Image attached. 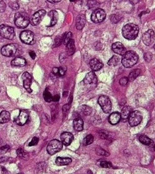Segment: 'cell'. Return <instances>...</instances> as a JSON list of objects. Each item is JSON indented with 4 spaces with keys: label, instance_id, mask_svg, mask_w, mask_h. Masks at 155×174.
<instances>
[{
    "label": "cell",
    "instance_id": "1",
    "mask_svg": "<svg viewBox=\"0 0 155 174\" xmlns=\"http://www.w3.org/2000/svg\"><path fill=\"white\" fill-rule=\"evenodd\" d=\"M139 33V27L134 23H128L122 29V34L124 38L129 40H133L137 37Z\"/></svg>",
    "mask_w": 155,
    "mask_h": 174
},
{
    "label": "cell",
    "instance_id": "2",
    "mask_svg": "<svg viewBox=\"0 0 155 174\" xmlns=\"http://www.w3.org/2000/svg\"><path fill=\"white\" fill-rule=\"evenodd\" d=\"M139 57L138 55L135 53L134 51H126V53L123 55V59H122V64L126 68H130L136 64L138 62Z\"/></svg>",
    "mask_w": 155,
    "mask_h": 174
},
{
    "label": "cell",
    "instance_id": "3",
    "mask_svg": "<svg viewBox=\"0 0 155 174\" xmlns=\"http://www.w3.org/2000/svg\"><path fill=\"white\" fill-rule=\"evenodd\" d=\"M30 23L28 15L25 13H17L15 15V25L18 28H26Z\"/></svg>",
    "mask_w": 155,
    "mask_h": 174
},
{
    "label": "cell",
    "instance_id": "4",
    "mask_svg": "<svg viewBox=\"0 0 155 174\" xmlns=\"http://www.w3.org/2000/svg\"><path fill=\"white\" fill-rule=\"evenodd\" d=\"M0 36L7 40H13L15 37V30L12 27L8 25L0 26Z\"/></svg>",
    "mask_w": 155,
    "mask_h": 174
},
{
    "label": "cell",
    "instance_id": "5",
    "mask_svg": "<svg viewBox=\"0 0 155 174\" xmlns=\"http://www.w3.org/2000/svg\"><path fill=\"white\" fill-rule=\"evenodd\" d=\"M63 147V143L57 139L51 140L48 143L47 147V151L50 155H54L57 152L61 151Z\"/></svg>",
    "mask_w": 155,
    "mask_h": 174
},
{
    "label": "cell",
    "instance_id": "6",
    "mask_svg": "<svg viewBox=\"0 0 155 174\" xmlns=\"http://www.w3.org/2000/svg\"><path fill=\"white\" fill-rule=\"evenodd\" d=\"M99 104L100 107H101L103 111L105 113H110L112 109V102L110 101V98L105 95H101L99 98Z\"/></svg>",
    "mask_w": 155,
    "mask_h": 174
},
{
    "label": "cell",
    "instance_id": "7",
    "mask_svg": "<svg viewBox=\"0 0 155 174\" xmlns=\"http://www.w3.org/2000/svg\"><path fill=\"white\" fill-rule=\"evenodd\" d=\"M142 114H141L139 111H132L131 114L130 115L128 121H129V124L130 126L134 127V126L138 125L142 121Z\"/></svg>",
    "mask_w": 155,
    "mask_h": 174
},
{
    "label": "cell",
    "instance_id": "8",
    "mask_svg": "<svg viewBox=\"0 0 155 174\" xmlns=\"http://www.w3.org/2000/svg\"><path fill=\"white\" fill-rule=\"evenodd\" d=\"M105 16H106V14L103 9H97L92 13V16H91V19L95 23H99L105 19Z\"/></svg>",
    "mask_w": 155,
    "mask_h": 174
},
{
    "label": "cell",
    "instance_id": "9",
    "mask_svg": "<svg viewBox=\"0 0 155 174\" xmlns=\"http://www.w3.org/2000/svg\"><path fill=\"white\" fill-rule=\"evenodd\" d=\"M19 38H20L21 41H22L24 44L31 45V44H34V33L31 32L30 30L23 31L20 33Z\"/></svg>",
    "mask_w": 155,
    "mask_h": 174
},
{
    "label": "cell",
    "instance_id": "10",
    "mask_svg": "<svg viewBox=\"0 0 155 174\" xmlns=\"http://www.w3.org/2000/svg\"><path fill=\"white\" fill-rule=\"evenodd\" d=\"M142 40L146 46H151L155 40V33L153 29H148L142 36Z\"/></svg>",
    "mask_w": 155,
    "mask_h": 174
},
{
    "label": "cell",
    "instance_id": "11",
    "mask_svg": "<svg viewBox=\"0 0 155 174\" xmlns=\"http://www.w3.org/2000/svg\"><path fill=\"white\" fill-rule=\"evenodd\" d=\"M16 52V47L14 44H7V45H5L2 47L1 49V54L3 56L7 57H13Z\"/></svg>",
    "mask_w": 155,
    "mask_h": 174
},
{
    "label": "cell",
    "instance_id": "12",
    "mask_svg": "<svg viewBox=\"0 0 155 174\" xmlns=\"http://www.w3.org/2000/svg\"><path fill=\"white\" fill-rule=\"evenodd\" d=\"M29 120V112L26 110H21L17 117L15 119V122L18 125H24Z\"/></svg>",
    "mask_w": 155,
    "mask_h": 174
},
{
    "label": "cell",
    "instance_id": "13",
    "mask_svg": "<svg viewBox=\"0 0 155 174\" xmlns=\"http://www.w3.org/2000/svg\"><path fill=\"white\" fill-rule=\"evenodd\" d=\"M46 13H46V11L44 10V9H41V10H39L37 11V12H36L33 15L32 17H31V19H30L31 24H32L33 26L39 25V24L41 23V21H42L43 18L45 16Z\"/></svg>",
    "mask_w": 155,
    "mask_h": 174
},
{
    "label": "cell",
    "instance_id": "14",
    "mask_svg": "<svg viewBox=\"0 0 155 174\" xmlns=\"http://www.w3.org/2000/svg\"><path fill=\"white\" fill-rule=\"evenodd\" d=\"M22 79L24 80V88L28 91L29 93L32 92V90H31L30 86L31 84H32V76L29 74L28 72H25V73L23 74L22 75Z\"/></svg>",
    "mask_w": 155,
    "mask_h": 174
},
{
    "label": "cell",
    "instance_id": "15",
    "mask_svg": "<svg viewBox=\"0 0 155 174\" xmlns=\"http://www.w3.org/2000/svg\"><path fill=\"white\" fill-rule=\"evenodd\" d=\"M112 50H113L114 53L119 55H124L126 53V47L123 46V44H122L120 42H116L113 44L112 46Z\"/></svg>",
    "mask_w": 155,
    "mask_h": 174
},
{
    "label": "cell",
    "instance_id": "16",
    "mask_svg": "<svg viewBox=\"0 0 155 174\" xmlns=\"http://www.w3.org/2000/svg\"><path fill=\"white\" fill-rule=\"evenodd\" d=\"M61 142L63 143V145L67 146L74 140V136L71 132H65L61 135Z\"/></svg>",
    "mask_w": 155,
    "mask_h": 174
},
{
    "label": "cell",
    "instance_id": "17",
    "mask_svg": "<svg viewBox=\"0 0 155 174\" xmlns=\"http://www.w3.org/2000/svg\"><path fill=\"white\" fill-rule=\"evenodd\" d=\"M83 83L85 84H95L97 83V77L93 71L89 72L85 75L83 80Z\"/></svg>",
    "mask_w": 155,
    "mask_h": 174
},
{
    "label": "cell",
    "instance_id": "18",
    "mask_svg": "<svg viewBox=\"0 0 155 174\" xmlns=\"http://www.w3.org/2000/svg\"><path fill=\"white\" fill-rule=\"evenodd\" d=\"M139 141L141 142V143L143 144L145 146H148L151 149V150L154 151V142L151 140L150 138H148L147 136H144V135H142L139 137Z\"/></svg>",
    "mask_w": 155,
    "mask_h": 174
},
{
    "label": "cell",
    "instance_id": "19",
    "mask_svg": "<svg viewBox=\"0 0 155 174\" xmlns=\"http://www.w3.org/2000/svg\"><path fill=\"white\" fill-rule=\"evenodd\" d=\"M90 67L93 71H97L99 70L103 67V64L100 60H99L97 58H93L90 60L89 63Z\"/></svg>",
    "mask_w": 155,
    "mask_h": 174
},
{
    "label": "cell",
    "instance_id": "20",
    "mask_svg": "<svg viewBox=\"0 0 155 174\" xmlns=\"http://www.w3.org/2000/svg\"><path fill=\"white\" fill-rule=\"evenodd\" d=\"M85 23H86V18L84 14H80L76 19V23H75V25H76V28L78 30L82 29L85 27Z\"/></svg>",
    "mask_w": 155,
    "mask_h": 174
},
{
    "label": "cell",
    "instance_id": "21",
    "mask_svg": "<svg viewBox=\"0 0 155 174\" xmlns=\"http://www.w3.org/2000/svg\"><path fill=\"white\" fill-rule=\"evenodd\" d=\"M132 111H133V110H132L131 107H130V106H125V107L122 109L121 113H120L122 120L123 121H127L128 119H129L130 115L131 114Z\"/></svg>",
    "mask_w": 155,
    "mask_h": 174
},
{
    "label": "cell",
    "instance_id": "22",
    "mask_svg": "<svg viewBox=\"0 0 155 174\" xmlns=\"http://www.w3.org/2000/svg\"><path fill=\"white\" fill-rule=\"evenodd\" d=\"M121 120V115L119 112H113L109 117V122L111 125H116Z\"/></svg>",
    "mask_w": 155,
    "mask_h": 174
},
{
    "label": "cell",
    "instance_id": "23",
    "mask_svg": "<svg viewBox=\"0 0 155 174\" xmlns=\"http://www.w3.org/2000/svg\"><path fill=\"white\" fill-rule=\"evenodd\" d=\"M26 64V60L23 57H16L11 61V65L13 67H24Z\"/></svg>",
    "mask_w": 155,
    "mask_h": 174
},
{
    "label": "cell",
    "instance_id": "24",
    "mask_svg": "<svg viewBox=\"0 0 155 174\" xmlns=\"http://www.w3.org/2000/svg\"><path fill=\"white\" fill-rule=\"evenodd\" d=\"M74 129L77 132H81L83 130L84 128V121L81 118H76L73 121Z\"/></svg>",
    "mask_w": 155,
    "mask_h": 174
},
{
    "label": "cell",
    "instance_id": "25",
    "mask_svg": "<svg viewBox=\"0 0 155 174\" xmlns=\"http://www.w3.org/2000/svg\"><path fill=\"white\" fill-rule=\"evenodd\" d=\"M66 49H67V55L72 56V54H75V44L74 40H71L67 43V44L66 45Z\"/></svg>",
    "mask_w": 155,
    "mask_h": 174
},
{
    "label": "cell",
    "instance_id": "26",
    "mask_svg": "<svg viewBox=\"0 0 155 174\" xmlns=\"http://www.w3.org/2000/svg\"><path fill=\"white\" fill-rule=\"evenodd\" d=\"M72 162L71 158H61V157H57L56 159V164L57 166H67Z\"/></svg>",
    "mask_w": 155,
    "mask_h": 174
},
{
    "label": "cell",
    "instance_id": "27",
    "mask_svg": "<svg viewBox=\"0 0 155 174\" xmlns=\"http://www.w3.org/2000/svg\"><path fill=\"white\" fill-rule=\"evenodd\" d=\"M10 119V114L7 111H3L0 113V123H6Z\"/></svg>",
    "mask_w": 155,
    "mask_h": 174
},
{
    "label": "cell",
    "instance_id": "28",
    "mask_svg": "<svg viewBox=\"0 0 155 174\" xmlns=\"http://www.w3.org/2000/svg\"><path fill=\"white\" fill-rule=\"evenodd\" d=\"M66 72V69L65 67H54L52 70V73L54 74H55L56 76H59V77H62L65 74Z\"/></svg>",
    "mask_w": 155,
    "mask_h": 174
},
{
    "label": "cell",
    "instance_id": "29",
    "mask_svg": "<svg viewBox=\"0 0 155 174\" xmlns=\"http://www.w3.org/2000/svg\"><path fill=\"white\" fill-rule=\"evenodd\" d=\"M49 16L51 17V24L49 27H54L56 23H57V19H58V15L56 11H51L49 13Z\"/></svg>",
    "mask_w": 155,
    "mask_h": 174
},
{
    "label": "cell",
    "instance_id": "30",
    "mask_svg": "<svg viewBox=\"0 0 155 174\" xmlns=\"http://www.w3.org/2000/svg\"><path fill=\"white\" fill-rule=\"evenodd\" d=\"M141 69H135V70H132V71L130 72L128 79H129L130 81H133V80L136 79L139 75H141Z\"/></svg>",
    "mask_w": 155,
    "mask_h": 174
},
{
    "label": "cell",
    "instance_id": "31",
    "mask_svg": "<svg viewBox=\"0 0 155 174\" xmlns=\"http://www.w3.org/2000/svg\"><path fill=\"white\" fill-rule=\"evenodd\" d=\"M120 57L117 55H114L109 60L108 64L110 66H116L120 64Z\"/></svg>",
    "mask_w": 155,
    "mask_h": 174
},
{
    "label": "cell",
    "instance_id": "32",
    "mask_svg": "<svg viewBox=\"0 0 155 174\" xmlns=\"http://www.w3.org/2000/svg\"><path fill=\"white\" fill-rule=\"evenodd\" d=\"M16 153H17L18 156L21 159H24V160H27L28 159V154L26 153L25 151L22 149V148H19L16 151Z\"/></svg>",
    "mask_w": 155,
    "mask_h": 174
},
{
    "label": "cell",
    "instance_id": "33",
    "mask_svg": "<svg viewBox=\"0 0 155 174\" xmlns=\"http://www.w3.org/2000/svg\"><path fill=\"white\" fill-rule=\"evenodd\" d=\"M81 111L82 112V114L85 115H89L92 113V108H91L88 105H82L80 107Z\"/></svg>",
    "mask_w": 155,
    "mask_h": 174
},
{
    "label": "cell",
    "instance_id": "34",
    "mask_svg": "<svg viewBox=\"0 0 155 174\" xmlns=\"http://www.w3.org/2000/svg\"><path fill=\"white\" fill-rule=\"evenodd\" d=\"M94 141V137L92 135H88V136H87L83 140V145L84 146H88V145H91V144Z\"/></svg>",
    "mask_w": 155,
    "mask_h": 174
},
{
    "label": "cell",
    "instance_id": "35",
    "mask_svg": "<svg viewBox=\"0 0 155 174\" xmlns=\"http://www.w3.org/2000/svg\"><path fill=\"white\" fill-rule=\"evenodd\" d=\"M44 100H45L47 102H51V101H53V97L51 94L50 92H49L48 91V88H47V89L44 91Z\"/></svg>",
    "mask_w": 155,
    "mask_h": 174
},
{
    "label": "cell",
    "instance_id": "36",
    "mask_svg": "<svg viewBox=\"0 0 155 174\" xmlns=\"http://www.w3.org/2000/svg\"><path fill=\"white\" fill-rule=\"evenodd\" d=\"M72 33H71V32L67 33H66L65 35L64 36L63 38H62V42L64 43V44L67 45V43H68L71 40H72Z\"/></svg>",
    "mask_w": 155,
    "mask_h": 174
},
{
    "label": "cell",
    "instance_id": "37",
    "mask_svg": "<svg viewBox=\"0 0 155 174\" xmlns=\"http://www.w3.org/2000/svg\"><path fill=\"white\" fill-rule=\"evenodd\" d=\"M100 166L103 168H107V169H111L113 168V165L110 162H107V161H101V162L99 163Z\"/></svg>",
    "mask_w": 155,
    "mask_h": 174
},
{
    "label": "cell",
    "instance_id": "38",
    "mask_svg": "<svg viewBox=\"0 0 155 174\" xmlns=\"http://www.w3.org/2000/svg\"><path fill=\"white\" fill-rule=\"evenodd\" d=\"M9 6L11 9H13V10H17V9H19V3H18L16 1L9 2Z\"/></svg>",
    "mask_w": 155,
    "mask_h": 174
},
{
    "label": "cell",
    "instance_id": "39",
    "mask_svg": "<svg viewBox=\"0 0 155 174\" xmlns=\"http://www.w3.org/2000/svg\"><path fill=\"white\" fill-rule=\"evenodd\" d=\"M96 154L98 156H108L110 155L109 152H105V151L103 149H102V148H97Z\"/></svg>",
    "mask_w": 155,
    "mask_h": 174
},
{
    "label": "cell",
    "instance_id": "40",
    "mask_svg": "<svg viewBox=\"0 0 155 174\" xmlns=\"http://www.w3.org/2000/svg\"><path fill=\"white\" fill-rule=\"evenodd\" d=\"M110 20H111V22L113 23H117L120 20V16L116 14L111 15V16H110Z\"/></svg>",
    "mask_w": 155,
    "mask_h": 174
},
{
    "label": "cell",
    "instance_id": "41",
    "mask_svg": "<svg viewBox=\"0 0 155 174\" xmlns=\"http://www.w3.org/2000/svg\"><path fill=\"white\" fill-rule=\"evenodd\" d=\"M9 150V146H4L0 148V156L3 155V154L6 153Z\"/></svg>",
    "mask_w": 155,
    "mask_h": 174
},
{
    "label": "cell",
    "instance_id": "42",
    "mask_svg": "<svg viewBox=\"0 0 155 174\" xmlns=\"http://www.w3.org/2000/svg\"><path fill=\"white\" fill-rule=\"evenodd\" d=\"M128 81H129V79L128 78H122L120 80V84L122 85V86H126V84H128Z\"/></svg>",
    "mask_w": 155,
    "mask_h": 174
},
{
    "label": "cell",
    "instance_id": "43",
    "mask_svg": "<svg viewBox=\"0 0 155 174\" xmlns=\"http://www.w3.org/2000/svg\"><path fill=\"white\" fill-rule=\"evenodd\" d=\"M39 142V139L37 137H34L30 142L29 143V146H36Z\"/></svg>",
    "mask_w": 155,
    "mask_h": 174
},
{
    "label": "cell",
    "instance_id": "44",
    "mask_svg": "<svg viewBox=\"0 0 155 174\" xmlns=\"http://www.w3.org/2000/svg\"><path fill=\"white\" fill-rule=\"evenodd\" d=\"M6 5L3 1H0V13H3L6 10Z\"/></svg>",
    "mask_w": 155,
    "mask_h": 174
},
{
    "label": "cell",
    "instance_id": "45",
    "mask_svg": "<svg viewBox=\"0 0 155 174\" xmlns=\"http://www.w3.org/2000/svg\"><path fill=\"white\" fill-rule=\"evenodd\" d=\"M69 109H70V105H65L63 106V108H62V111H63V114L66 115L67 113V111H69Z\"/></svg>",
    "mask_w": 155,
    "mask_h": 174
},
{
    "label": "cell",
    "instance_id": "46",
    "mask_svg": "<svg viewBox=\"0 0 155 174\" xmlns=\"http://www.w3.org/2000/svg\"><path fill=\"white\" fill-rule=\"evenodd\" d=\"M0 174H8V171L3 166H0Z\"/></svg>",
    "mask_w": 155,
    "mask_h": 174
},
{
    "label": "cell",
    "instance_id": "47",
    "mask_svg": "<svg viewBox=\"0 0 155 174\" xmlns=\"http://www.w3.org/2000/svg\"><path fill=\"white\" fill-rule=\"evenodd\" d=\"M59 99H60V96L58 95H56L55 96L53 97V101H58Z\"/></svg>",
    "mask_w": 155,
    "mask_h": 174
},
{
    "label": "cell",
    "instance_id": "48",
    "mask_svg": "<svg viewBox=\"0 0 155 174\" xmlns=\"http://www.w3.org/2000/svg\"><path fill=\"white\" fill-rule=\"evenodd\" d=\"M29 56L31 57V58L32 59H35V57H36V54L35 53H34V51H29Z\"/></svg>",
    "mask_w": 155,
    "mask_h": 174
},
{
    "label": "cell",
    "instance_id": "49",
    "mask_svg": "<svg viewBox=\"0 0 155 174\" xmlns=\"http://www.w3.org/2000/svg\"><path fill=\"white\" fill-rule=\"evenodd\" d=\"M61 0H48L49 3H59Z\"/></svg>",
    "mask_w": 155,
    "mask_h": 174
},
{
    "label": "cell",
    "instance_id": "50",
    "mask_svg": "<svg viewBox=\"0 0 155 174\" xmlns=\"http://www.w3.org/2000/svg\"><path fill=\"white\" fill-rule=\"evenodd\" d=\"M6 160H7V158H6V157H3V158H0V162H5Z\"/></svg>",
    "mask_w": 155,
    "mask_h": 174
},
{
    "label": "cell",
    "instance_id": "51",
    "mask_svg": "<svg viewBox=\"0 0 155 174\" xmlns=\"http://www.w3.org/2000/svg\"><path fill=\"white\" fill-rule=\"evenodd\" d=\"M88 173H89V174H92V172L90 171V170H88Z\"/></svg>",
    "mask_w": 155,
    "mask_h": 174
},
{
    "label": "cell",
    "instance_id": "52",
    "mask_svg": "<svg viewBox=\"0 0 155 174\" xmlns=\"http://www.w3.org/2000/svg\"><path fill=\"white\" fill-rule=\"evenodd\" d=\"M154 50H155V45H154Z\"/></svg>",
    "mask_w": 155,
    "mask_h": 174
},
{
    "label": "cell",
    "instance_id": "53",
    "mask_svg": "<svg viewBox=\"0 0 155 174\" xmlns=\"http://www.w3.org/2000/svg\"><path fill=\"white\" fill-rule=\"evenodd\" d=\"M18 174H23V173H18Z\"/></svg>",
    "mask_w": 155,
    "mask_h": 174
}]
</instances>
